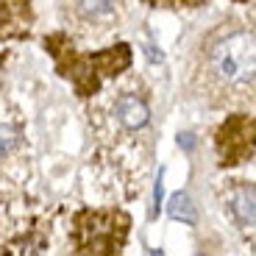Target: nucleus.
<instances>
[{
    "label": "nucleus",
    "instance_id": "20e7f679",
    "mask_svg": "<svg viewBox=\"0 0 256 256\" xmlns=\"http://www.w3.org/2000/svg\"><path fill=\"white\" fill-rule=\"evenodd\" d=\"M120 0H76V12L86 26H106L117 17Z\"/></svg>",
    "mask_w": 256,
    "mask_h": 256
},
{
    "label": "nucleus",
    "instance_id": "423d86ee",
    "mask_svg": "<svg viewBox=\"0 0 256 256\" xmlns=\"http://www.w3.org/2000/svg\"><path fill=\"white\" fill-rule=\"evenodd\" d=\"M167 212H170L173 220H181V223H190V226H195V220H198L195 206H192L186 192H176L173 198H170V204H167Z\"/></svg>",
    "mask_w": 256,
    "mask_h": 256
},
{
    "label": "nucleus",
    "instance_id": "f257e3e1",
    "mask_svg": "<svg viewBox=\"0 0 256 256\" xmlns=\"http://www.w3.org/2000/svg\"><path fill=\"white\" fill-rule=\"evenodd\" d=\"M200 81L214 98H250L254 90V34L250 28H228L204 48Z\"/></svg>",
    "mask_w": 256,
    "mask_h": 256
},
{
    "label": "nucleus",
    "instance_id": "0eeeda50",
    "mask_svg": "<svg viewBox=\"0 0 256 256\" xmlns=\"http://www.w3.org/2000/svg\"><path fill=\"white\" fill-rule=\"evenodd\" d=\"M184 148H192V134H184V140H178Z\"/></svg>",
    "mask_w": 256,
    "mask_h": 256
},
{
    "label": "nucleus",
    "instance_id": "7ed1b4c3",
    "mask_svg": "<svg viewBox=\"0 0 256 256\" xmlns=\"http://www.w3.org/2000/svg\"><path fill=\"white\" fill-rule=\"evenodd\" d=\"M226 200H228V212L234 214L240 228H254V184L250 181L248 184L245 181L234 184L226 195Z\"/></svg>",
    "mask_w": 256,
    "mask_h": 256
},
{
    "label": "nucleus",
    "instance_id": "39448f33",
    "mask_svg": "<svg viewBox=\"0 0 256 256\" xmlns=\"http://www.w3.org/2000/svg\"><path fill=\"white\" fill-rule=\"evenodd\" d=\"M20 142H22V134H20V128L14 126L12 120L6 117H0V164L6 159H12L14 154L20 150Z\"/></svg>",
    "mask_w": 256,
    "mask_h": 256
},
{
    "label": "nucleus",
    "instance_id": "f03ea898",
    "mask_svg": "<svg viewBox=\"0 0 256 256\" xmlns=\"http://www.w3.org/2000/svg\"><path fill=\"white\" fill-rule=\"evenodd\" d=\"M109 122L117 128V131H126V134H134V131H142L150 120V109H148L145 98L134 90H120L112 95L109 100Z\"/></svg>",
    "mask_w": 256,
    "mask_h": 256
}]
</instances>
